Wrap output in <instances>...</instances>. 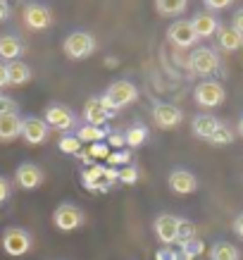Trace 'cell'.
I'll list each match as a JSON object with an SVG mask.
<instances>
[{
  "label": "cell",
  "instance_id": "3",
  "mask_svg": "<svg viewBox=\"0 0 243 260\" xmlns=\"http://www.w3.org/2000/svg\"><path fill=\"white\" fill-rule=\"evenodd\" d=\"M62 50L64 55L72 57V60H84L95 50V39L88 31H74L64 39Z\"/></svg>",
  "mask_w": 243,
  "mask_h": 260
},
{
  "label": "cell",
  "instance_id": "10",
  "mask_svg": "<svg viewBox=\"0 0 243 260\" xmlns=\"http://www.w3.org/2000/svg\"><path fill=\"white\" fill-rule=\"evenodd\" d=\"M50 134V126L46 124V119L43 117H26L22 119V136L26 143H33V146H39L43 143Z\"/></svg>",
  "mask_w": 243,
  "mask_h": 260
},
{
  "label": "cell",
  "instance_id": "19",
  "mask_svg": "<svg viewBox=\"0 0 243 260\" xmlns=\"http://www.w3.org/2000/svg\"><path fill=\"white\" fill-rule=\"evenodd\" d=\"M217 41H220V48L227 50V53H234V50L243 48V36L234 26H220L217 29Z\"/></svg>",
  "mask_w": 243,
  "mask_h": 260
},
{
  "label": "cell",
  "instance_id": "25",
  "mask_svg": "<svg viewBox=\"0 0 243 260\" xmlns=\"http://www.w3.org/2000/svg\"><path fill=\"white\" fill-rule=\"evenodd\" d=\"M105 136H108V129H105V126H93V124H84L77 132L79 141H88V143H98V141H102Z\"/></svg>",
  "mask_w": 243,
  "mask_h": 260
},
{
  "label": "cell",
  "instance_id": "27",
  "mask_svg": "<svg viewBox=\"0 0 243 260\" xmlns=\"http://www.w3.org/2000/svg\"><path fill=\"white\" fill-rule=\"evenodd\" d=\"M108 155H110V146H108V143H100V141L91 143L86 153H81V158L86 160V162H93V160H98V158L108 160Z\"/></svg>",
  "mask_w": 243,
  "mask_h": 260
},
{
  "label": "cell",
  "instance_id": "24",
  "mask_svg": "<svg viewBox=\"0 0 243 260\" xmlns=\"http://www.w3.org/2000/svg\"><path fill=\"white\" fill-rule=\"evenodd\" d=\"M188 5V0H155V8L160 15H165V17H177L181 15L184 10H186Z\"/></svg>",
  "mask_w": 243,
  "mask_h": 260
},
{
  "label": "cell",
  "instance_id": "37",
  "mask_svg": "<svg viewBox=\"0 0 243 260\" xmlns=\"http://www.w3.org/2000/svg\"><path fill=\"white\" fill-rule=\"evenodd\" d=\"M10 181L5 179V177H0V203H5V201H8L10 198Z\"/></svg>",
  "mask_w": 243,
  "mask_h": 260
},
{
  "label": "cell",
  "instance_id": "4",
  "mask_svg": "<svg viewBox=\"0 0 243 260\" xmlns=\"http://www.w3.org/2000/svg\"><path fill=\"white\" fill-rule=\"evenodd\" d=\"M3 248L8 255H26V253L31 251V237H29V232H24L19 227H10L5 229V234H3Z\"/></svg>",
  "mask_w": 243,
  "mask_h": 260
},
{
  "label": "cell",
  "instance_id": "11",
  "mask_svg": "<svg viewBox=\"0 0 243 260\" xmlns=\"http://www.w3.org/2000/svg\"><path fill=\"white\" fill-rule=\"evenodd\" d=\"M24 22L33 31H43V29H48L53 24V15H50V10L46 5L31 3V5H26V10H24Z\"/></svg>",
  "mask_w": 243,
  "mask_h": 260
},
{
  "label": "cell",
  "instance_id": "1",
  "mask_svg": "<svg viewBox=\"0 0 243 260\" xmlns=\"http://www.w3.org/2000/svg\"><path fill=\"white\" fill-rule=\"evenodd\" d=\"M81 181L88 191H110L115 186V181H119V170L115 167H105V165H91L84 170Z\"/></svg>",
  "mask_w": 243,
  "mask_h": 260
},
{
  "label": "cell",
  "instance_id": "9",
  "mask_svg": "<svg viewBox=\"0 0 243 260\" xmlns=\"http://www.w3.org/2000/svg\"><path fill=\"white\" fill-rule=\"evenodd\" d=\"M153 119H155V124L160 129H174V126L181 124L184 112L177 105H172V103H157L153 108Z\"/></svg>",
  "mask_w": 243,
  "mask_h": 260
},
{
  "label": "cell",
  "instance_id": "30",
  "mask_svg": "<svg viewBox=\"0 0 243 260\" xmlns=\"http://www.w3.org/2000/svg\"><path fill=\"white\" fill-rule=\"evenodd\" d=\"M60 150L67 153V155H77V153H81V141L77 136H62L60 139Z\"/></svg>",
  "mask_w": 243,
  "mask_h": 260
},
{
  "label": "cell",
  "instance_id": "6",
  "mask_svg": "<svg viewBox=\"0 0 243 260\" xmlns=\"http://www.w3.org/2000/svg\"><path fill=\"white\" fill-rule=\"evenodd\" d=\"M53 222H55V227L60 232H74L84 224V213H81V208L72 203H62L57 205L55 215H53Z\"/></svg>",
  "mask_w": 243,
  "mask_h": 260
},
{
  "label": "cell",
  "instance_id": "18",
  "mask_svg": "<svg viewBox=\"0 0 243 260\" xmlns=\"http://www.w3.org/2000/svg\"><path fill=\"white\" fill-rule=\"evenodd\" d=\"M22 134V117L12 112V115H0V141H12Z\"/></svg>",
  "mask_w": 243,
  "mask_h": 260
},
{
  "label": "cell",
  "instance_id": "36",
  "mask_svg": "<svg viewBox=\"0 0 243 260\" xmlns=\"http://www.w3.org/2000/svg\"><path fill=\"white\" fill-rule=\"evenodd\" d=\"M203 3L207 10H224V8H229L234 0H203Z\"/></svg>",
  "mask_w": 243,
  "mask_h": 260
},
{
  "label": "cell",
  "instance_id": "40",
  "mask_svg": "<svg viewBox=\"0 0 243 260\" xmlns=\"http://www.w3.org/2000/svg\"><path fill=\"white\" fill-rule=\"evenodd\" d=\"M234 232H236V237H241V239H243V213L234 220Z\"/></svg>",
  "mask_w": 243,
  "mask_h": 260
},
{
  "label": "cell",
  "instance_id": "42",
  "mask_svg": "<svg viewBox=\"0 0 243 260\" xmlns=\"http://www.w3.org/2000/svg\"><path fill=\"white\" fill-rule=\"evenodd\" d=\"M238 134H241V136H243V117H241V119H238Z\"/></svg>",
  "mask_w": 243,
  "mask_h": 260
},
{
  "label": "cell",
  "instance_id": "39",
  "mask_svg": "<svg viewBox=\"0 0 243 260\" xmlns=\"http://www.w3.org/2000/svg\"><path fill=\"white\" fill-rule=\"evenodd\" d=\"M10 86V79H8V64H0V88Z\"/></svg>",
  "mask_w": 243,
  "mask_h": 260
},
{
  "label": "cell",
  "instance_id": "22",
  "mask_svg": "<svg viewBox=\"0 0 243 260\" xmlns=\"http://www.w3.org/2000/svg\"><path fill=\"white\" fill-rule=\"evenodd\" d=\"M22 53H24V46L19 39H15V36H3L0 39V57L3 60H8V62L19 60Z\"/></svg>",
  "mask_w": 243,
  "mask_h": 260
},
{
  "label": "cell",
  "instance_id": "31",
  "mask_svg": "<svg viewBox=\"0 0 243 260\" xmlns=\"http://www.w3.org/2000/svg\"><path fill=\"white\" fill-rule=\"evenodd\" d=\"M119 181H122V184H126V186L136 184V181H138V170H136V167H131V165L122 167V170H119Z\"/></svg>",
  "mask_w": 243,
  "mask_h": 260
},
{
  "label": "cell",
  "instance_id": "8",
  "mask_svg": "<svg viewBox=\"0 0 243 260\" xmlns=\"http://www.w3.org/2000/svg\"><path fill=\"white\" fill-rule=\"evenodd\" d=\"M224 98H227V93H224V86L220 81L207 79L196 86V103L203 108H217L224 103Z\"/></svg>",
  "mask_w": 243,
  "mask_h": 260
},
{
  "label": "cell",
  "instance_id": "7",
  "mask_svg": "<svg viewBox=\"0 0 243 260\" xmlns=\"http://www.w3.org/2000/svg\"><path fill=\"white\" fill-rule=\"evenodd\" d=\"M191 72H196L198 77H210L220 70V57L210 48H198L196 53L191 55Z\"/></svg>",
  "mask_w": 243,
  "mask_h": 260
},
{
  "label": "cell",
  "instance_id": "38",
  "mask_svg": "<svg viewBox=\"0 0 243 260\" xmlns=\"http://www.w3.org/2000/svg\"><path fill=\"white\" fill-rule=\"evenodd\" d=\"M231 26L243 36V10H238V12L234 15V24H231Z\"/></svg>",
  "mask_w": 243,
  "mask_h": 260
},
{
  "label": "cell",
  "instance_id": "13",
  "mask_svg": "<svg viewBox=\"0 0 243 260\" xmlns=\"http://www.w3.org/2000/svg\"><path fill=\"white\" fill-rule=\"evenodd\" d=\"M167 36L177 48H191L198 41L196 31H193V24L191 22H174L169 29H167Z\"/></svg>",
  "mask_w": 243,
  "mask_h": 260
},
{
  "label": "cell",
  "instance_id": "2",
  "mask_svg": "<svg viewBox=\"0 0 243 260\" xmlns=\"http://www.w3.org/2000/svg\"><path fill=\"white\" fill-rule=\"evenodd\" d=\"M136 95L138 93H136V86H133L131 81L119 79V81H115V84H110V88L105 91V95H100V101H102V105L115 115L119 108H126L129 103L136 101Z\"/></svg>",
  "mask_w": 243,
  "mask_h": 260
},
{
  "label": "cell",
  "instance_id": "29",
  "mask_svg": "<svg viewBox=\"0 0 243 260\" xmlns=\"http://www.w3.org/2000/svg\"><path fill=\"white\" fill-rule=\"evenodd\" d=\"M231 141H234V132H231L227 124H220V126H217V132L210 136L212 146H229Z\"/></svg>",
  "mask_w": 243,
  "mask_h": 260
},
{
  "label": "cell",
  "instance_id": "41",
  "mask_svg": "<svg viewBox=\"0 0 243 260\" xmlns=\"http://www.w3.org/2000/svg\"><path fill=\"white\" fill-rule=\"evenodd\" d=\"M8 15H10L8 3H5V0H0V22H3V19H8Z\"/></svg>",
  "mask_w": 243,
  "mask_h": 260
},
{
  "label": "cell",
  "instance_id": "32",
  "mask_svg": "<svg viewBox=\"0 0 243 260\" xmlns=\"http://www.w3.org/2000/svg\"><path fill=\"white\" fill-rule=\"evenodd\" d=\"M129 150H122V153H110L108 155V162H110V167H115V165H126L129 162Z\"/></svg>",
  "mask_w": 243,
  "mask_h": 260
},
{
  "label": "cell",
  "instance_id": "28",
  "mask_svg": "<svg viewBox=\"0 0 243 260\" xmlns=\"http://www.w3.org/2000/svg\"><path fill=\"white\" fill-rule=\"evenodd\" d=\"M191 239H196V224L191 220H181L179 217V234H177V244L184 246L188 244Z\"/></svg>",
  "mask_w": 243,
  "mask_h": 260
},
{
  "label": "cell",
  "instance_id": "23",
  "mask_svg": "<svg viewBox=\"0 0 243 260\" xmlns=\"http://www.w3.org/2000/svg\"><path fill=\"white\" fill-rule=\"evenodd\" d=\"M238 258H241L238 248L234 244H229V241H217L210 251V260H238Z\"/></svg>",
  "mask_w": 243,
  "mask_h": 260
},
{
  "label": "cell",
  "instance_id": "14",
  "mask_svg": "<svg viewBox=\"0 0 243 260\" xmlns=\"http://www.w3.org/2000/svg\"><path fill=\"white\" fill-rule=\"evenodd\" d=\"M167 181H169V189L174 193H179V196H188V193H193L198 189L196 174H191L188 170H174Z\"/></svg>",
  "mask_w": 243,
  "mask_h": 260
},
{
  "label": "cell",
  "instance_id": "12",
  "mask_svg": "<svg viewBox=\"0 0 243 260\" xmlns=\"http://www.w3.org/2000/svg\"><path fill=\"white\" fill-rule=\"evenodd\" d=\"M177 234H179V217L177 215H160L155 220V237L165 246L177 244Z\"/></svg>",
  "mask_w": 243,
  "mask_h": 260
},
{
  "label": "cell",
  "instance_id": "20",
  "mask_svg": "<svg viewBox=\"0 0 243 260\" xmlns=\"http://www.w3.org/2000/svg\"><path fill=\"white\" fill-rule=\"evenodd\" d=\"M220 124L222 122L217 117H212V115H198V117L193 119V134H196L198 139L210 141V136L217 132V126Z\"/></svg>",
  "mask_w": 243,
  "mask_h": 260
},
{
  "label": "cell",
  "instance_id": "26",
  "mask_svg": "<svg viewBox=\"0 0 243 260\" xmlns=\"http://www.w3.org/2000/svg\"><path fill=\"white\" fill-rule=\"evenodd\" d=\"M124 139H126V146H129V148H136V146L146 143V139H148V129H146L143 124H136L126 132Z\"/></svg>",
  "mask_w": 243,
  "mask_h": 260
},
{
  "label": "cell",
  "instance_id": "33",
  "mask_svg": "<svg viewBox=\"0 0 243 260\" xmlns=\"http://www.w3.org/2000/svg\"><path fill=\"white\" fill-rule=\"evenodd\" d=\"M155 260H179V251H174L172 246H165L155 253Z\"/></svg>",
  "mask_w": 243,
  "mask_h": 260
},
{
  "label": "cell",
  "instance_id": "17",
  "mask_svg": "<svg viewBox=\"0 0 243 260\" xmlns=\"http://www.w3.org/2000/svg\"><path fill=\"white\" fill-rule=\"evenodd\" d=\"M191 24H193V31H196L198 39H210V36H215L217 29H220L217 17H212L210 12H198V15L191 19Z\"/></svg>",
  "mask_w": 243,
  "mask_h": 260
},
{
  "label": "cell",
  "instance_id": "5",
  "mask_svg": "<svg viewBox=\"0 0 243 260\" xmlns=\"http://www.w3.org/2000/svg\"><path fill=\"white\" fill-rule=\"evenodd\" d=\"M43 119H46V124L50 126V129H57V132H67V129H72V126L77 124L74 112H72L67 105H60V103L48 105L46 112H43Z\"/></svg>",
  "mask_w": 243,
  "mask_h": 260
},
{
  "label": "cell",
  "instance_id": "35",
  "mask_svg": "<svg viewBox=\"0 0 243 260\" xmlns=\"http://www.w3.org/2000/svg\"><path fill=\"white\" fill-rule=\"evenodd\" d=\"M108 139V146H115V148H122V146H126V139H124V134H108L105 136Z\"/></svg>",
  "mask_w": 243,
  "mask_h": 260
},
{
  "label": "cell",
  "instance_id": "34",
  "mask_svg": "<svg viewBox=\"0 0 243 260\" xmlns=\"http://www.w3.org/2000/svg\"><path fill=\"white\" fill-rule=\"evenodd\" d=\"M12 112H17V103L12 98L0 95V115H12Z\"/></svg>",
  "mask_w": 243,
  "mask_h": 260
},
{
  "label": "cell",
  "instance_id": "15",
  "mask_svg": "<svg viewBox=\"0 0 243 260\" xmlns=\"http://www.w3.org/2000/svg\"><path fill=\"white\" fill-rule=\"evenodd\" d=\"M17 184L26 191L39 189L41 184H43V172H41V167L33 165V162H24V165H19L17 167Z\"/></svg>",
  "mask_w": 243,
  "mask_h": 260
},
{
  "label": "cell",
  "instance_id": "16",
  "mask_svg": "<svg viewBox=\"0 0 243 260\" xmlns=\"http://www.w3.org/2000/svg\"><path fill=\"white\" fill-rule=\"evenodd\" d=\"M112 117V112L102 105L100 98H88L86 105H84V119L86 124H93V126H105V122Z\"/></svg>",
  "mask_w": 243,
  "mask_h": 260
},
{
  "label": "cell",
  "instance_id": "21",
  "mask_svg": "<svg viewBox=\"0 0 243 260\" xmlns=\"http://www.w3.org/2000/svg\"><path fill=\"white\" fill-rule=\"evenodd\" d=\"M8 79L12 86H22L31 79V67L22 60H12V62H8Z\"/></svg>",
  "mask_w": 243,
  "mask_h": 260
}]
</instances>
